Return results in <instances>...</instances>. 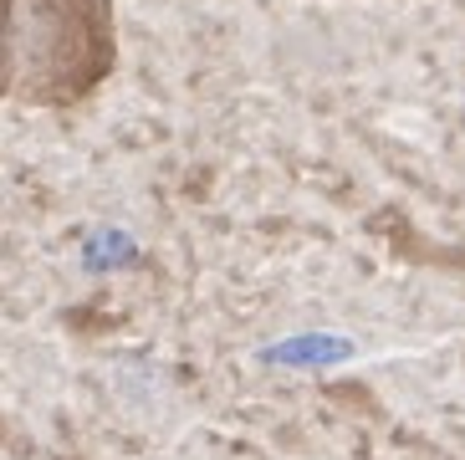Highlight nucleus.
<instances>
[{
	"label": "nucleus",
	"mask_w": 465,
	"mask_h": 460,
	"mask_svg": "<svg viewBox=\"0 0 465 460\" xmlns=\"http://www.w3.org/2000/svg\"><path fill=\"white\" fill-rule=\"evenodd\" d=\"M353 358V343L348 338H328V333H307V338H287L266 348V364H292V368H328Z\"/></svg>",
	"instance_id": "1"
},
{
	"label": "nucleus",
	"mask_w": 465,
	"mask_h": 460,
	"mask_svg": "<svg viewBox=\"0 0 465 460\" xmlns=\"http://www.w3.org/2000/svg\"><path fill=\"white\" fill-rule=\"evenodd\" d=\"M124 261H134V241H128L124 230H97L93 241H87V266L93 271L124 266Z\"/></svg>",
	"instance_id": "2"
}]
</instances>
